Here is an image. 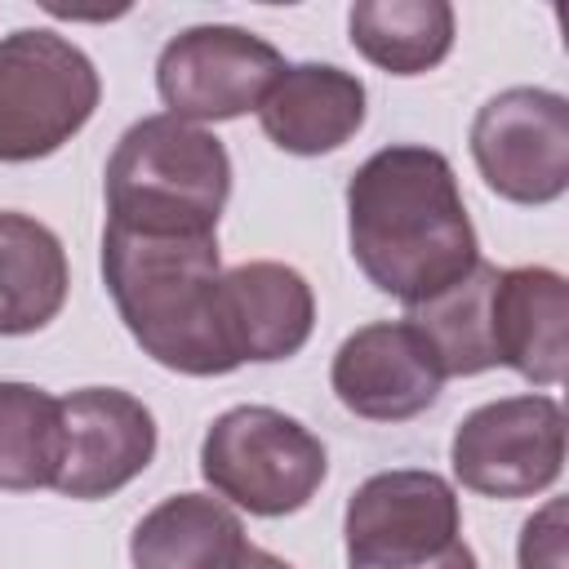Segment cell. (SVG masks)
Segmentation results:
<instances>
[{
	"label": "cell",
	"instance_id": "1",
	"mask_svg": "<svg viewBox=\"0 0 569 569\" xmlns=\"http://www.w3.org/2000/svg\"><path fill=\"white\" fill-rule=\"evenodd\" d=\"M347 244L365 280L405 307L462 280L480 244L449 156L422 142L373 151L347 182Z\"/></svg>",
	"mask_w": 569,
	"mask_h": 569
},
{
	"label": "cell",
	"instance_id": "2",
	"mask_svg": "<svg viewBox=\"0 0 569 569\" xmlns=\"http://www.w3.org/2000/svg\"><path fill=\"white\" fill-rule=\"evenodd\" d=\"M102 284L129 338L187 378L231 373L218 325V231H133L107 222Z\"/></svg>",
	"mask_w": 569,
	"mask_h": 569
},
{
	"label": "cell",
	"instance_id": "3",
	"mask_svg": "<svg viewBox=\"0 0 569 569\" xmlns=\"http://www.w3.org/2000/svg\"><path fill=\"white\" fill-rule=\"evenodd\" d=\"M231 196L222 138L178 116H142L107 160V222L133 231H218Z\"/></svg>",
	"mask_w": 569,
	"mask_h": 569
},
{
	"label": "cell",
	"instance_id": "4",
	"mask_svg": "<svg viewBox=\"0 0 569 569\" xmlns=\"http://www.w3.org/2000/svg\"><path fill=\"white\" fill-rule=\"evenodd\" d=\"M200 476L249 516L302 511L329 476L325 440L271 405H236L218 413L200 440Z\"/></svg>",
	"mask_w": 569,
	"mask_h": 569
},
{
	"label": "cell",
	"instance_id": "5",
	"mask_svg": "<svg viewBox=\"0 0 569 569\" xmlns=\"http://www.w3.org/2000/svg\"><path fill=\"white\" fill-rule=\"evenodd\" d=\"M342 542L347 569H480L453 485L422 467L360 480L342 511Z\"/></svg>",
	"mask_w": 569,
	"mask_h": 569
},
{
	"label": "cell",
	"instance_id": "6",
	"mask_svg": "<svg viewBox=\"0 0 569 569\" xmlns=\"http://www.w3.org/2000/svg\"><path fill=\"white\" fill-rule=\"evenodd\" d=\"M93 58L49 27L0 36V160L27 164L71 142L98 111Z\"/></svg>",
	"mask_w": 569,
	"mask_h": 569
},
{
	"label": "cell",
	"instance_id": "7",
	"mask_svg": "<svg viewBox=\"0 0 569 569\" xmlns=\"http://www.w3.org/2000/svg\"><path fill=\"white\" fill-rule=\"evenodd\" d=\"M462 489L480 498H533L565 471V409L556 396L525 391L471 409L449 440Z\"/></svg>",
	"mask_w": 569,
	"mask_h": 569
},
{
	"label": "cell",
	"instance_id": "8",
	"mask_svg": "<svg viewBox=\"0 0 569 569\" xmlns=\"http://www.w3.org/2000/svg\"><path fill=\"white\" fill-rule=\"evenodd\" d=\"M471 160L511 204H551L569 187V102L556 89L511 84L471 120Z\"/></svg>",
	"mask_w": 569,
	"mask_h": 569
},
{
	"label": "cell",
	"instance_id": "9",
	"mask_svg": "<svg viewBox=\"0 0 569 569\" xmlns=\"http://www.w3.org/2000/svg\"><path fill=\"white\" fill-rule=\"evenodd\" d=\"M284 58L271 40L231 27V22H200L178 31L156 58V89L169 116L204 124V120H236L258 111Z\"/></svg>",
	"mask_w": 569,
	"mask_h": 569
},
{
	"label": "cell",
	"instance_id": "10",
	"mask_svg": "<svg viewBox=\"0 0 569 569\" xmlns=\"http://www.w3.org/2000/svg\"><path fill=\"white\" fill-rule=\"evenodd\" d=\"M156 445V418L138 396L120 387H80L62 396V467L53 489L80 502L111 498L151 467Z\"/></svg>",
	"mask_w": 569,
	"mask_h": 569
},
{
	"label": "cell",
	"instance_id": "11",
	"mask_svg": "<svg viewBox=\"0 0 569 569\" xmlns=\"http://www.w3.org/2000/svg\"><path fill=\"white\" fill-rule=\"evenodd\" d=\"M440 365L409 320H373L342 338L329 365L338 405L365 422H405L436 405Z\"/></svg>",
	"mask_w": 569,
	"mask_h": 569
},
{
	"label": "cell",
	"instance_id": "12",
	"mask_svg": "<svg viewBox=\"0 0 569 569\" xmlns=\"http://www.w3.org/2000/svg\"><path fill=\"white\" fill-rule=\"evenodd\" d=\"M218 325L231 365H271L307 347L316 329V293L298 267L284 262H240L222 271Z\"/></svg>",
	"mask_w": 569,
	"mask_h": 569
},
{
	"label": "cell",
	"instance_id": "13",
	"mask_svg": "<svg viewBox=\"0 0 569 569\" xmlns=\"http://www.w3.org/2000/svg\"><path fill=\"white\" fill-rule=\"evenodd\" d=\"M489 333L498 365L516 369L533 387L565 382L569 360V284L551 267L498 271L489 298Z\"/></svg>",
	"mask_w": 569,
	"mask_h": 569
},
{
	"label": "cell",
	"instance_id": "14",
	"mask_svg": "<svg viewBox=\"0 0 569 569\" xmlns=\"http://www.w3.org/2000/svg\"><path fill=\"white\" fill-rule=\"evenodd\" d=\"M262 133L289 156H325L365 124V80L333 62H284L258 102Z\"/></svg>",
	"mask_w": 569,
	"mask_h": 569
},
{
	"label": "cell",
	"instance_id": "15",
	"mask_svg": "<svg viewBox=\"0 0 569 569\" xmlns=\"http://www.w3.org/2000/svg\"><path fill=\"white\" fill-rule=\"evenodd\" d=\"M249 551L240 516L213 493H169L129 533L133 569H240Z\"/></svg>",
	"mask_w": 569,
	"mask_h": 569
},
{
	"label": "cell",
	"instance_id": "16",
	"mask_svg": "<svg viewBox=\"0 0 569 569\" xmlns=\"http://www.w3.org/2000/svg\"><path fill=\"white\" fill-rule=\"evenodd\" d=\"M71 289L62 240L31 213L0 209V338H22L58 320Z\"/></svg>",
	"mask_w": 569,
	"mask_h": 569
},
{
	"label": "cell",
	"instance_id": "17",
	"mask_svg": "<svg viewBox=\"0 0 569 569\" xmlns=\"http://www.w3.org/2000/svg\"><path fill=\"white\" fill-rule=\"evenodd\" d=\"M351 44L387 76H422L453 49V9L445 0H356Z\"/></svg>",
	"mask_w": 569,
	"mask_h": 569
},
{
	"label": "cell",
	"instance_id": "18",
	"mask_svg": "<svg viewBox=\"0 0 569 569\" xmlns=\"http://www.w3.org/2000/svg\"><path fill=\"white\" fill-rule=\"evenodd\" d=\"M493 284H498V267L493 262H476L462 280H453L436 298L413 302L405 311V320L422 333V342L431 347V356H436L445 378H471V373H485V369L498 365L493 333H489Z\"/></svg>",
	"mask_w": 569,
	"mask_h": 569
},
{
	"label": "cell",
	"instance_id": "19",
	"mask_svg": "<svg viewBox=\"0 0 569 569\" xmlns=\"http://www.w3.org/2000/svg\"><path fill=\"white\" fill-rule=\"evenodd\" d=\"M62 467V400L36 382H0V489H53Z\"/></svg>",
	"mask_w": 569,
	"mask_h": 569
},
{
	"label": "cell",
	"instance_id": "20",
	"mask_svg": "<svg viewBox=\"0 0 569 569\" xmlns=\"http://www.w3.org/2000/svg\"><path fill=\"white\" fill-rule=\"evenodd\" d=\"M565 498H551L542 511H533L520 529L516 542V565L520 569H569V551H565Z\"/></svg>",
	"mask_w": 569,
	"mask_h": 569
},
{
	"label": "cell",
	"instance_id": "21",
	"mask_svg": "<svg viewBox=\"0 0 569 569\" xmlns=\"http://www.w3.org/2000/svg\"><path fill=\"white\" fill-rule=\"evenodd\" d=\"M240 569H293V565H289V560H280V556H271V551H258V547H253V551H249V560H244Z\"/></svg>",
	"mask_w": 569,
	"mask_h": 569
}]
</instances>
